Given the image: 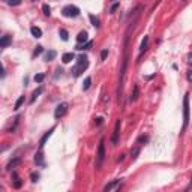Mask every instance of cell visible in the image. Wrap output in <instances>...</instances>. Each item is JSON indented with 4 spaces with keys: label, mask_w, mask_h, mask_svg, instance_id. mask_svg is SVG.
<instances>
[{
    "label": "cell",
    "mask_w": 192,
    "mask_h": 192,
    "mask_svg": "<svg viewBox=\"0 0 192 192\" xmlns=\"http://www.w3.org/2000/svg\"><path fill=\"white\" fill-rule=\"evenodd\" d=\"M134 27V23H131V26L126 30V36H125V54H123V62H122V69H120V78H119V87H117V98L119 102L122 99L123 93V83H125V74H126V68H128V60H129V33Z\"/></svg>",
    "instance_id": "obj_1"
},
{
    "label": "cell",
    "mask_w": 192,
    "mask_h": 192,
    "mask_svg": "<svg viewBox=\"0 0 192 192\" xmlns=\"http://www.w3.org/2000/svg\"><path fill=\"white\" fill-rule=\"evenodd\" d=\"M87 68H89L87 57H86L84 54H81V56H78V59H77V65L72 68V75H74V77H80Z\"/></svg>",
    "instance_id": "obj_2"
},
{
    "label": "cell",
    "mask_w": 192,
    "mask_h": 192,
    "mask_svg": "<svg viewBox=\"0 0 192 192\" xmlns=\"http://www.w3.org/2000/svg\"><path fill=\"white\" fill-rule=\"evenodd\" d=\"M189 125V95L186 93L183 98V131Z\"/></svg>",
    "instance_id": "obj_3"
},
{
    "label": "cell",
    "mask_w": 192,
    "mask_h": 192,
    "mask_svg": "<svg viewBox=\"0 0 192 192\" xmlns=\"http://www.w3.org/2000/svg\"><path fill=\"white\" fill-rule=\"evenodd\" d=\"M105 159V140L101 138L99 147H98V155H96V168H101Z\"/></svg>",
    "instance_id": "obj_4"
},
{
    "label": "cell",
    "mask_w": 192,
    "mask_h": 192,
    "mask_svg": "<svg viewBox=\"0 0 192 192\" xmlns=\"http://www.w3.org/2000/svg\"><path fill=\"white\" fill-rule=\"evenodd\" d=\"M62 14L66 18H77L80 15V9L77 6H74V5H68V6H65L62 9Z\"/></svg>",
    "instance_id": "obj_5"
},
{
    "label": "cell",
    "mask_w": 192,
    "mask_h": 192,
    "mask_svg": "<svg viewBox=\"0 0 192 192\" xmlns=\"http://www.w3.org/2000/svg\"><path fill=\"white\" fill-rule=\"evenodd\" d=\"M66 111H68V104H66V102H62V104H59L56 107V110H54V117L59 120V119H62V117L66 114Z\"/></svg>",
    "instance_id": "obj_6"
},
{
    "label": "cell",
    "mask_w": 192,
    "mask_h": 192,
    "mask_svg": "<svg viewBox=\"0 0 192 192\" xmlns=\"http://www.w3.org/2000/svg\"><path fill=\"white\" fill-rule=\"evenodd\" d=\"M120 126H122V122L117 120L116 125H114V131H113V137H111V144L116 146L119 143V135H120Z\"/></svg>",
    "instance_id": "obj_7"
},
{
    "label": "cell",
    "mask_w": 192,
    "mask_h": 192,
    "mask_svg": "<svg viewBox=\"0 0 192 192\" xmlns=\"http://www.w3.org/2000/svg\"><path fill=\"white\" fill-rule=\"evenodd\" d=\"M122 179H117V180H114V182H111L110 185H107L104 188L105 192H110V191H116V189H119L120 186H122Z\"/></svg>",
    "instance_id": "obj_8"
},
{
    "label": "cell",
    "mask_w": 192,
    "mask_h": 192,
    "mask_svg": "<svg viewBox=\"0 0 192 192\" xmlns=\"http://www.w3.org/2000/svg\"><path fill=\"white\" fill-rule=\"evenodd\" d=\"M53 132H54V128H51V129H50L48 132H45V134H44V137H42V138L39 140V147H41V149H42V147L45 146V143H47V141H48V138H50V137L53 135Z\"/></svg>",
    "instance_id": "obj_9"
},
{
    "label": "cell",
    "mask_w": 192,
    "mask_h": 192,
    "mask_svg": "<svg viewBox=\"0 0 192 192\" xmlns=\"http://www.w3.org/2000/svg\"><path fill=\"white\" fill-rule=\"evenodd\" d=\"M9 44H12V36H9V35L2 36V39H0V47L5 48V47H8Z\"/></svg>",
    "instance_id": "obj_10"
},
{
    "label": "cell",
    "mask_w": 192,
    "mask_h": 192,
    "mask_svg": "<svg viewBox=\"0 0 192 192\" xmlns=\"http://www.w3.org/2000/svg\"><path fill=\"white\" fill-rule=\"evenodd\" d=\"M149 41H150V39H149V36H144V38H143L141 45H140V54H143V53L149 48Z\"/></svg>",
    "instance_id": "obj_11"
},
{
    "label": "cell",
    "mask_w": 192,
    "mask_h": 192,
    "mask_svg": "<svg viewBox=\"0 0 192 192\" xmlns=\"http://www.w3.org/2000/svg\"><path fill=\"white\" fill-rule=\"evenodd\" d=\"M87 39H89V35H87V32H86V30L80 32V33H78V36H77V42H78V44L87 42Z\"/></svg>",
    "instance_id": "obj_12"
},
{
    "label": "cell",
    "mask_w": 192,
    "mask_h": 192,
    "mask_svg": "<svg viewBox=\"0 0 192 192\" xmlns=\"http://www.w3.org/2000/svg\"><path fill=\"white\" fill-rule=\"evenodd\" d=\"M74 59H75L74 53H65V54L62 56V62H63V63H71Z\"/></svg>",
    "instance_id": "obj_13"
},
{
    "label": "cell",
    "mask_w": 192,
    "mask_h": 192,
    "mask_svg": "<svg viewBox=\"0 0 192 192\" xmlns=\"http://www.w3.org/2000/svg\"><path fill=\"white\" fill-rule=\"evenodd\" d=\"M30 33H32L33 38L38 39V38H41V36H42V30H41L39 27H36V26H32V27H30Z\"/></svg>",
    "instance_id": "obj_14"
},
{
    "label": "cell",
    "mask_w": 192,
    "mask_h": 192,
    "mask_svg": "<svg viewBox=\"0 0 192 192\" xmlns=\"http://www.w3.org/2000/svg\"><path fill=\"white\" fill-rule=\"evenodd\" d=\"M89 18H90V23H92V26H93V27H96V29H99V27H101V21H99V18H98V17H95L93 14H90Z\"/></svg>",
    "instance_id": "obj_15"
},
{
    "label": "cell",
    "mask_w": 192,
    "mask_h": 192,
    "mask_svg": "<svg viewBox=\"0 0 192 192\" xmlns=\"http://www.w3.org/2000/svg\"><path fill=\"white\" fill-rule=\"evenodd\" d=\"M12 176H14V179H15V180H14V188H15V189H20V188H21V185H23V180L18 177L15 171L12 173Z\"/></svg>",
    "instance_id": "obj_16"
},
{
    "label": "cell",
    "mask_w": 192,
    "mask_h": 192,
    "mask_svg": "<svg viewBox=\"0 0 192 192\" xmlns=\"http://www.w3.org/2000/svg\"><path fill=\"white\" fill-rule=\"evenodd\" d=\"M20 162H21V159H20V158H15V159H12V161H11V162L8 164L6 170H9V171H11L12 168H15V167H17V165L20 164Z\"/></svg>",
    "instance_id": "obj_17"
},
{
    "label": "cell",
    "mask_w": 192,
    "mask_h": 192,
    "mask_svg": "<svg viewBox=\"0 0 192 192\" xmlns=\"http://www.w3.org/2000/svg\"><path fill=\"white\" fill-rule=\"evenodd\" d=\"M35 162L36 165H44V156H42V152H38L35 155Z\"/></svg>",
    "instance_id": "obj_18"
},
{
    "label": "cell",
    "mask_w": 192,
    "mask_h": 192,
    "mask_svg": "<svg viewBox=\"0 0 192 192\" xmlns=\"http://www.w3.org/2000/svg\"><path fill=\"white\" fill-rule=\"evenodd\" d=\"M56 56H57V53L54 51V50H50V51L45 54V60H47V62H51V60L56 59Z\"/></svg>",
    "instance_id": "obj_19"
},
{
    "label": "cell",
    "mask_w": 192,
    "mask_h": 192,
    "mask_svg": "<svg viewBox=\"0 0 192 192\" xmlns=\"http://www.w3.org/2000/svg\"><path fill=\"white\" fill-rule=\"evenodd\" d=\"M59 36L62 38V41H68V39H69V33H68L65 29H60V30H59Z\"/></svg>",
    "instance_id": "obj_20"
},
{
    "label": "cell",
    "mask_w": 192,
    "mask_h": 192,
    "mask_svg": "<svg viewBox=\"0 0 192 192\" xmlns=\"http://www.w3.org/2000/svg\"><path fill=\"white\" fill-rule=\"evenodd\" d=\"M42 92H44V89H42V87H39L38 90H35V92H33V95H32V99H30V102H35L36 98H38V96H39Z\"/></svg>",
    "instance_id": "obj_21"
},
{
    "label": "cell",
    "mask_w": 192,
    "mask_h": 192,
    "mask_svg": "<svg viewBox=\"0 0 192 192\" xmlns=\"http://www.w3.org/2000/svg\"><path fill=\"white\" fill-rule=\"evenodd\" d=\"M140 155V147H134L132 149V152H131V158H132V161H135L137 158Z\"/></svg>",
    "instance_id": "obj_22"
},
{
    "label": "cell",
    "mask_w": 192,
    "mask_h": 192,
    "mask_svg": "<svg viewBox=\"0 0 192 192\" xmlns=\"http://www.w3.org/2000/svg\"><path fill=\"white\" fill-rule=\"evenodd\" d=\"M138 93H140V90H138V86L135 84V86H134V93H132V96H131V101H137V99H138Z\"/></svg>",
    "instance_id": "obj_23"
},
{
    "label": "cell",
    "mask_w": 192,
    "mask_h": 192,
    "mask_svg": "<svg viewBox=\"0 0 192 192\" xmlns=\"http://www.w3.org/2000/svg\"><path fill=\"white\" fill-rule=\"evenodd\" d=\"M90 86H92V78H90V77H87V78L84 80V83H83V90H89V89H90Z\"/></svg>",
    "instance_id": "obj_24"
},
{
    "label": "cell",
    "mask_w": 192,
    "mask_h": 192,
    "mask_svg": "<svg viewBox=\"0 0 192 192\" xmlns=\"http://www.w3.org/2000/svg\"><path fill=\"white\" fill-rule=\"evenodd\" d=\"M24 101H26V99H24V96H20V98L17 99V102H15V107H14V110H20V107L24 104Z\"/></svg>",
    "instance_id": "obj_25"
},
{
    "label": "cell",
    "mask_w": 192,
    "mask_h": 192,
    "mask_svg": "<svg viewBox=\"0 0 192 192\" xmlns=\"http://www.w3.org/2000/svg\"><path fill=\"white\" fill-rule=\"evenodd\" d=\"M42 11H44V14H45L47 17L51 15V8H50L48 5H44V6H42Z\"/></svg>",
    "instance_id": "obj_26"
},
{
    "label": "cell",
    "mask_w": 192,
    "mask_h": 192,
    "mask_svg": "<svg viewBox=\"0 0 192 192\" xmlns=\"http://www.w3.org/2000/svg\"><path fill=\"white\" fill-rule=\"evenodd\" d=\"M44 78H45V75H44V74H36V75H35V81H36V83H42V81H44Z\"/></svg>",
    "instance_id": "obj_27"
},
{
    "label": "cell",
    "mask_w": 192,
    "mask_h": 192,
    "mask_svg": "<svg viewBox=\"0 0 192 192\" xmlns=\"http://www.w3.org/2000/svg\"><path fill=\"white\" fill-rule=\"evenodd\" d=\"M42 51H44V48H42L41 45H38V47L35 48V51H33V57H36V56H39V54H41Z\"/></svg>",
    "instance_id": "obj_28"
},
{
    "label": "cell",
    "mask_w": 192,
    "mask_h": 192,
    "mask_svg": "<svg viewBox=\"0 0 192 192\" xmlns=\"http://www.w3.org/2000/svg\"><path fill=\"white\" fill-rule=\"evenodd\" d=\"M6 2H8L9 6H18L21 3V0H6Z\"/></svg>",
    "instance_id": "obj_29"
},
{
    "label": "cell",
    "mask_w": 192,
    "mask_h": 192,
    "mask_svg": "<svg viewBox=\"0 0 192 192\" xmlns=\"http://www.w3.org/2000/svg\"><path fill=\"white\" fill-rule=\"evenodd\" d=\"M90 47H92V41H87L86 45H83V47H77V48H78V50H89Z\"/></svg>",
    "instance_id": "obj_30"
},
{
    "label": "cell",
    "mask_w": 192,
    "mask_h": 192,
    "mask_svg": "<svg viewBox=\"0 0 192 192\" xmlns=\"http://www.w3.org/2000/svg\"><path fill=\"white\" fill-rule=\"evenodd\" d=\"M119 6H120V3H119V2H117V3H114V5L110 8V12H111V14H114V12L117 11V8H119Z\"/></svg>",
    "instance_id": "obj_31"
},
{
    "label": "cell",
    "mask_w": 192,
    "mask_h": 192,
    "mask_svg": "<svg viewBox=\"0 0 192 192\" xmlns=\"http://www.w3.org/2000/svg\"><path fill=\"white\" fill-rule=\"evenodd\" d=\"M30 179H32V182L35 183V182H38V179H39V174H38V173H32V174H30Z\"/></svg>",
    "instance_id": "obj_32"
},
{
    "label": "cell",
    "mask_w": 192,
    "mask_h": 192,
    "mask_svg": "<svg viewBox=\"0 0 192 192\" xmlns=\"http://www.w3.org/2000/svg\"><path fill=\"white\" fill-rule=\"evenodd\" d=\"M107 56H108V50H102V53H101V59L105 60V59H107Z\"/></svg>",
    "instance_id": "obj_33"
},
{
    "label": "cell",
    "mask_w": 192,
    "mask_h": 192,
    "mask_svg": "<svg viewBox=\"0 0 192 192\" xmlns=\"http://www.w3.org/2000/svg\"><path fill=\"white\" fill-rule=\"evenodd\" d=\"M186 78H188V81L192 83V71H188V74H186Z\"/></svg>",
    "instance_id": "obj_34"
},
{
    "label": "cell",
    "mask_w": 192,
    "mask_h": 192,
    "mask_svg": "<svg viewBox=\"0 0 192 192\" xmlns=\"http://www.w3.org/2000/svg\"><path fill=\"white\" fill-rule=\"evenodd\" d=\"M146 141H147V137H144V135H141L140 138H138V141H137V143L140 144V143H146Z\"/></svg>",
    "instance_id": "obj_35"
},
{
    "label": "cell",
    "mask_w": 192,
    "mask_h": 192,
    "mask_svg": "<svg viewBox=\"0 0 192 192\" xmlns=\"http://www.w3.org/2000/svg\"><path fill=\"white\" fill-rule=\"evenodd\" d=\"M188 63H189V65H192V53H189V54H188Z\"/></svg>",
    "instance_id": "obj_36"
},
{
    "label": "cell",
    "mask_w": 192,
    "mask_h": 192,
    "mask_svg": "<svg viewBox=\"0 0 192 192\" xmlns=\"http://www.w3.org/2000/svg\"><path fill=\"white\" fill-rule=\"evenodd\" d=\"M123 159H125V155H120V156L117 158V162H122Z\"/></svg>",
    "instance_id": "obj_37"
},
{
    "label": "cell",
    "mask_w": 192,
    "mask_h": 192,
    "mask_svg": "<svg viewBox=\"0 0 192 192\" xmlns=\"http://www.w3.org/2000/svg\"><path fill=\"white\" fill-rule=\"evenodd\" d=\"M182 2H186V0H182Z\"/></svg>",
    "instance_id": "obj_38"
},
{
    "label": "cell",
    "mask_w": 192,
    "mask_h": 192,
    "mask_svg": "<svg viewBox=\"0 0 192 192\" xmlns=\"http://www.w3.org/2000/svg\"><path fill=\"white\" fill-rule=\"evenodd\" d=\"M32 2H36V0H32Z\"/></svg>",
    "instance_id": "obj_39"
}]
</instances>
